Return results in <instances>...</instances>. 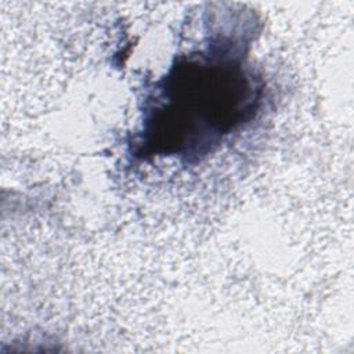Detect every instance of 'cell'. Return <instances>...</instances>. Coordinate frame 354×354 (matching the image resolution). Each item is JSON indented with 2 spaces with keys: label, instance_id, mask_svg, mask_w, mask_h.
I'll return each mask as SVG.
<instances>
[{
  "label": "cell",
  "instance_id": "1",
  "mask_svg": "<svg viewBox=\"0 0 354 354\" xmlns=\"http://www.w3.org/2000/svg\"><path fill=\"white\" fill-rule=\"evenodd\" d=\"M160 90L167 102L147 123H155L159 141L167 130L160 144L166 153H206L252 115L257 101L252 79L241 65L225 61L181 64Z\"/></svg>",
  "mask_w": 354,
  "mask_h": 354
}]
</instances>
